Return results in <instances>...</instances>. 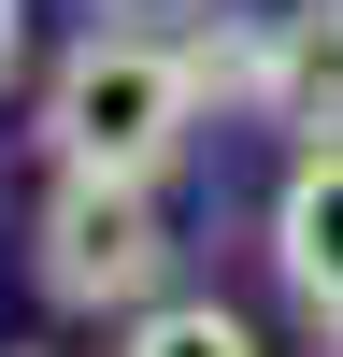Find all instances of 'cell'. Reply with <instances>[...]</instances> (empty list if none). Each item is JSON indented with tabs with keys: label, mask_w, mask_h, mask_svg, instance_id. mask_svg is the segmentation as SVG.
I'll list each match as a JSON object with an SVG mask.
<instances>
[{
	"label": "cell",
	"mask_w": 343,
	"mask_h": 357,
	"mask_svg": "<svg viewBox=\"0 0 343 357\" xmlns=\"http://www.w3.org/2000/svg\"><path fill=\"white\" fill-rule=\"evenodd\" d=\"M200 72L172 29H86L72 57L43 72V158L57 172H100V186H158L172 158L200 143Z\"/></svg>",
	"instance_id": "1"
},
{
	"label": "cell",
	"mask_w": 343,
	"mask_h": 357,
	"mask_svg": "<svg viewBox=\"0 0 343 357\" xmlns=\"http://www.w3.org/2000/svg\"><path fill=\"white\" fill-rule=\"evenodd\" d=\"M29 286H43L57 314H114V329H129L143 301H172V215H158V186L57 172L43 215H29Z\"/></svg>",
	"instance_id": "2"
},
{
	"label": "cell",
	"mask_w": 343,
	"mask_h": 357,
	"mask_svg": "<svg viewBox=\"0 0 343 357\" xmlns=\"http://www.w3.org/2000/svg\"><path fill=\"white\" fill-rule=\"evenodd\" d=\"M257 129H286V158L300 143H343V0H286V15H257Z\"/></svg>",
	"instance_id": "3"
},
{
	"label": "cell",
	"mask_w": 343,
	"mask_h": 357,
	"mask_svg": "<svg viewBox=\"0 0 343 357\" xmlns=\"http://www.w3.org/2000/svg\"><path fill=\"white\" fill-rule=\"evenodd\" d=\"M272 272L314 329H343V143H300L272 186Z\"/></svg>",
	"instance_id": "4"
},
{
	"label": "cell",
	"mask_w": 343,
	"mask_h": 357,
	"mask_svg": "<svg viewBox=\"0 0 343 357\" xmlns=\"http://www.w3.org/2000/svg\"><path fill=\"white\" fill-rule=\"evenodd\" d=\"M114 357H257V329L229 301H143L129 329H114Z\"/></svg>",
	"instance_id": "5"
},
{
	"label": "cell",
	"mask_w": 343,
	"mask_h": 357,
	"mask_svg": "<svg viewBox=\"0 0 343 357\" xmlns=\"http://www.w3.org/2000/svg\"><path fill=\"white\" fill-rule=\"evenodd\" d=\"M15 57H29V0H0V86H15Z\"/></svg>",
	"instance_id": "6"
},
{
	"label": "cell",
	"mask_w": 343,
	"mask_h": 357,
	"mask_svg": "<svg viewBox=\"0 0 343 357\" xmlns=\"http://www.w3.org/2000/svg\"><path fill=\"white\" fill-rule=\"evenodd\" d=\"M314 357H343V329H314Z\"/></svg>",
	"instance_id": "7"
},
{
	"label": "cell",
	"mask_w": 343,
	"mask_h": 357,
	"mask_svg": "<svg viewBox=\"0 0 343 357\" xmlns=\"http://www.w3.org/2000/svg\"><path fill=\"white\" fill-rule=\"evenodd\" d=\"M129 15H172V0H129Z\"/></svg>",
	"instance_id": "8"
},
{
	"label": "cell",
	"mask_w": 343,
	"mask_h": 357,
	"mask_svg": "<svg viewBox=\"0 0 343 357\" xmlns=\"http://www.w3.org/2000/svg\"><path fill=\"white\" fill-rule=\"evenodd\" d=\"M15 357H29V343H15Z\"/></svg>",
	"instance_id": "9"
}]
</instances>
